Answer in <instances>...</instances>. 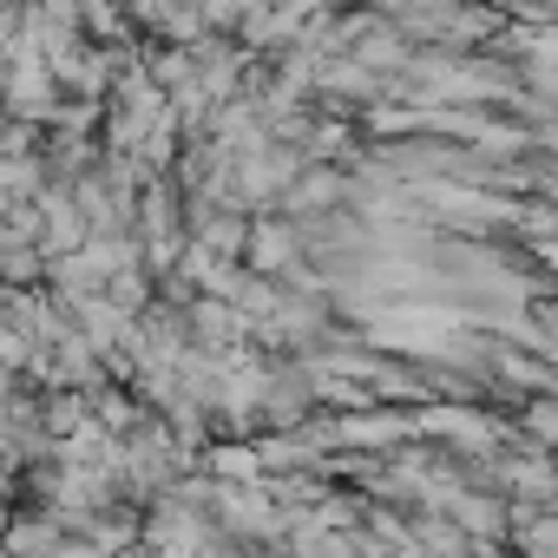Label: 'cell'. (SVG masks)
Returning <instances> with one entry per match:
<instances>
[{
    "instance_id": "1",
    "label": "cell",
    "mask_w": 558,
    "mask_h": 558,
    "mask_svg": "<svg viewBox=\"0 0 558 558\" xmlns=\"http://www.w3.org/2000/svg\"><path fill=\"white\" fill-rule=\"evenodd\" d=\"M243 256H250V276L276 283V276H296L303 269V236H296L290 217H263V223H250Z\"/></svg>"
}]
</instances>
